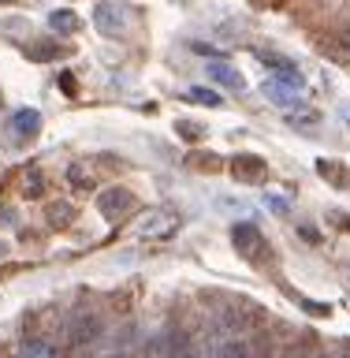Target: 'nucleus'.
I'll use <instances>...</instances> for the list:
<instances>
[{
  "instance_id": "obj_1",
  "label": "nucleus",
  "mask_w": 350,
  "mask_h": 358,
  "mask_svg": "<svg viewBox=\"0 0 350 358\" xmlns=\"http://www.w3.org/2000/svg\"><path fill=\"white\" fill-rule=\"evenodd\" d=\"M94 27H97V34H105V38H119V34H127L131 15L123 4H116V0H105V4L94 8Z\"/></svg>"
},
{
  "instance_id": "obj_2",
  "label": "nucleus",
  "mask_w": 350,
  "mask_h": 358,
  "mask_svg": "<svg viewBox=\"0 0 350 358\" xmlns=\"http://www.w3.org/2000/svg\"><path fill=\"white\" fill-rule=\"evenodd\" d=\"M231 243H235V250H239L246 262H261L265 257V235H261V228L257 224H235L231 228Z\"/></svg>"
},
{
  "instance_id": "obj_3",
  "label": "nucleus",
  "mask_w": 350,
  "mask_h": 358,
  "mask_svg": "<svg viewBox=\"0 0 350 358\" xmlns=\"http://www.w3.org/2000/svg\"><path fill=\"white\" fill-rule=\"evenodd\" d=\"M131 209H134V194H131V190H123V187L101 190V198H97V213H101L105 220H123Z\"/></svg>"
},
{
  "instance_id": "obj_4",
  "label": "nucleus",
  "mask_w": 350,
  "mask_h": 358,
  "mask_svg": "<svg viewBox=\"0 0 350 358\" xmlns=\"http://www.w3.org/2000/svg\"><path fill=\"white\" fill-rule=\"evenodd\" d=\"M231 176L246 187H257V183H265L268 164H265V157H257V153H239L231 161Z\"/></svg>"
},
{
  "instance_id": "obj_5",
  "label": "nucleus",
  "mask_w": 350,
  "mask_h": 358,
  "mask_svg": "<svg viewBox=\"0 0 350 358\" xmlns=\"http://www.w3.org/2000/svg\"><path fill=\"white\" fill-rule=\"evenodd\" d=\"M265 101H272V105L279 108H295L302 101V86L298 83H287V78H268V83L261 86Z\"/></svg>"
},
{
  "instance_id": "obj_6",
  "label": "nucleus",
  "mask_w": 350,
  "mask_h": 358,
  "mask_svg": "<svg viewBox=\"0 0 350 358\" xmlns=\"http://www.w3.org/2000/svg\"><path fill=\"white\" fill-rule=\"evenodd\" d=\"M175 228H179V217L172 209H153L150 217L138 224V231L145 235V239H164V235H172Z\"/></svg>"
},
{
  "instance_id": "obj_7",
  "label": "nucleus",
  "mask_w": 350,
  "mask_h": 358,
  "mask_svg": "<svg viewBox=\"0 0 350 358\" xmlns=\"http://www.w3.org/2000/svg\"><path fill=\"white\" fill-rule=\"evenodd\" d=\"M205 75H209V83H217V86H228V90H242L246 86V78L239 75V67H231V64H205Z\"/></svg>"
},
{
  "instance_id": "obj_8",
  "label": "nucleus",
  "mask_w": 350,
  "mask_h": 358,
  "mask_svg": "<svg viewBox=\"0 0 350 358\" xmlns=\"http://www.w3.org/2000/svg\"><path fill=\"white\" fill-rule=\"evenodd\" d=\"M38 131H41V112L38 108H19L15 116H11V134H15V138H34Z\"/></svg>"
},
{
  "instance_id": "obj_9",
  "label": "nucleus",
  "mask_w": 350,
  "mask_h": 358,
  "mask_svg": "<svg viewBox=\"0 0 350 358\" xmlns=\"http://www.w3.org/2000/svg\"><path fill=\"white\" fill-rule=\"evenodd\" d=\"M49 27L56 34H75L78 27H82V19H78L75 11H67V8H56V11H49Z\"/></svg>"
},
{
  "instance_id": "obj_10",
  "label": "nucleus",
  "mask_w": 350,
  "mask_h": 358,
  "mask_svg": "<svg viewBox=\"0 0 350 358\" xmlns=\"http://www.w3.org/2000/svg\"><path fill=\"white\" fill-rule=\"evenodd\" d=\"M101 336V321L89 313V317H78L75 324H71V340L75 343H89V340H97Z\"/></svg>"
},
{
  "instance_id": "obj_11",
  "label": "nucleus",
  "mask_w": 350,
  "mask_h": 358,
  "mask_svg": "<svg viewBox=\"0 0 350 358\" xmlns=\"http://www.w3.org/2000/svg\"><path fill=\"white\" fill-rule=\"evenodd\" d=\"M15 358H60V351H56L52 343H45V340H27L19 347Z\"/></svg>"
},
{
  "instance_id": "obj_12",
  "label": "nucleus",
  "mask_w": 350,
  "mask_h": 358,
  "mask_svg": "<svg viewBox=\"0 0 350 358\" xmlns=\"http://www.w3.org/2000/svg\"><path fill=\"white\" fill-rule=\"evenodd\" d=\"M71 220H75V209L67 206V201H52L49 206V224L52 228H67Z\"/></svg>"
},
{
  "instance_id": "obj_13",
  "label": "nucleus",
  "mask_w": 350,
  "mask_h": 358,
  "mask_svg": "<svg viewBox=\"0 0 350 358\" xmlns=\"http://www.w3.org/2000/svg\"><path fill=\"white\" fill-rule=\"evenodd\" d=\"M187 101H194V105H209V108H220V94H212L209 86H190V90H187Z\"/></svg>"
},
{
  "instance_id": "obj_14",
  "label": "nucleus",
  "mask_w": 350,
  "mask_h": 358,
  "mask_svg": "<svg viewBox=\"0 0 350 358\" xmlns=\"http://www.w3.org/2000/svg\"><path fill=\"white\" fill-rule=\"evenodd\" d=\"M217 358H254V351H250L246 340H228V343H220Z\"/></svg>"
},
{
  "instance_id": "obj_15",
  "label": "nucleus",
  "mask_w": 350,
  "mask_h": 358,
  "mask_svg": "<svg viewBox=\"0 0 350 358\" xmlns=\"http://www.w3.org/2000/svg\"><path fill=\"white\" fill-rule=\"evenodd\" d=\"M67 183L78 187V190H86V187H94V176H89L86 164H71V168H67Z\"/></svg>"
},
{
  "instance_id": "obj_16",
  "label": "nucleus",
  "mask_w": 350,
  "mask_h": 358,
  "mask_svg": "<svg viewBox=\"0 0 350 358\" xmlns=\"http://www.w3.org/2000/svg\"><path fill=\"white\" fill-rule=\"evenodd\" d=\"M27 56L30 60H52V56H60V45H34V49H27Z\"/></svg>"
},
{
  "instance_id": "obj_17",
  "label": "nucleus",
  "mask_w": 350,
  "mask_h": 358,
  "mask_svg": "<svg viewBox=\"0 0 350 358\" xmlns=\"http://www.w3.org/2000/svg\"><path fill=\"white\" fill-rule=\"evenodd\" d=\"M179 134H187V138H201V127H194L190 120H179Z\"/></svg>"
},
{
  "instance_id": "obj_18",
  "label": "nucleus",
  "mask_w": 350,
  "mask_h": 358,
  "mask_svg": "<svg viewBox=\"0 0 350 358\" xmlns=\"http://www.w3.org/2000/svg\"><path fill=\"white\" fill-rule=\"evenodd\" d=\"M22 190H27V198H38V194H41V176H30Z\"/></svg>"
},
{
  "instance_id": "obj_19",
  "label": "nucleus",
  "mask_w": 350,
  "mask_h": 358,
  "mask_svg": "<svg viewBox=\"0 0 350 358\" xmlns=\"http://www.w3.org/2000/svg\"><path fill=\"white\" fill-rule=\"evenodd\" d=\"M194 52H201V56H212V60H220V49H212V45H205V41H194Z\"/></svg>"
},
{
  "instance_id": "obj_20",
  "label": "nucleus",
  "mask_w": 350,
  "mask_h": 358,
  "mask_svg": "<svg viewBox=\"0 0 350 358\" xmlns=\"http://www.w3.org/2000/svg\"><path fill=\"white\" fill-rule=\"evenodd\" d=\"M291 123H295V127H298V123H317V116H313V112H302V116H298V112H295Z\"/></svg>"
},
{
  "instance_id": "obj_21",
  "label": "nucleus",
  "mask_w": 350,
  "mask_h": 358,
  "mask_svg": "<svg viewBox=\"0 0 350 358\" xmlns=\"http://www.w3.org/2000/svg\"><path fill=\"white\" fill-rule=\"evenodd\" d=\"M60 83H64V90H67V94H75V78H71V75H67V71L60 75Z\"/></svg>"
},
{
  "instance_id": "obj_22",
  "label": "nucleus",
  "mask_w": 350,
  "mask_h": 358,
  "mask_svg": "<svg viewBox=\"0 0 350 358\" xmlns=\"http://www.w3.org/2000/svg\"><path fill=\"white\" fill-rule=\"evenodd\" d=\"M268 206H272L276 213H287V201L284 198H268Z\"/></svg>"
},
{
  "instance_id": "obj_23",
  "label": "nucleus",
  "mask_w": 350,
  "mask_h": 358,
  "mask_svg": "<svg viewBox=\"0 0 350 358\" xmlns=\"http://www.w3.org/2000/svg\"><path fill=\"white\" fill-rule=\"evenodd\" d=\"M172 358H201V355H198V351H190V347H183V351H175Z\"/></svg>"
},
{
  "instance_id": "obj_24",
  "label": "nucleus",
  "mask_w": 350,
  "mask_h": 358,
  "mask_svg": "<svg viewBox=\"0 0 350 358\" xmlns=\"http://www.w3.org/2000/svg\"><path fill=\"white\" fill-rule=\"evenodd\" d=\"M105 358H123V355H105Z\"/></svg>"
},
{
  "instance_id": "obj_25",
  "label": "nucleus",
  "mask_w": 350,
  "mask_h": 358,
  "mask_svg": "<svg viewBox=\"0 0 350 358\" xmlns=\"http://www.w3.org/2000/svg\"><path fill=\"white\" fill-rule=\"evenodd\" d=\"M0 257H4V246H0Z\"/></svg>"
}]
</instances>
